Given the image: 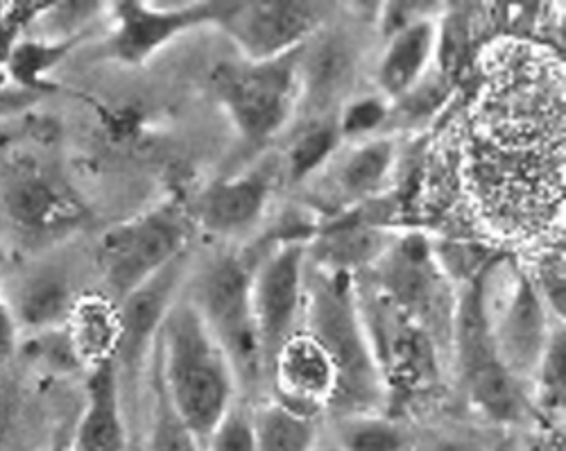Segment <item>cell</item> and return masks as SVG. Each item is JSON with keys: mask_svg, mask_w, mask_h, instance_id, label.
<instances>
[{"mask_svg": "<svg viewBox=\"0 0 566 451\" xmlns=\"http://www.w3.org/2000/svg\"><path fill=\"white\" fill-rule=\"evenodd\" d=\"M252 273L254 265L245 254H218L196 275L191 293L186 297L224 349L239 379L241 397L248 401L268 386L254 323Z\"/></svg>", "mask_w": 566, "mask_h": 451, "instance_id": "277c9868", "label": "cell"}, {"mask_svg": "<svg viewBox=\"0 0 566 451\" xmlns=\"http://www.w3.org/2000/svg\"><path fill=\"white\" fill-rule=\"evenodd\" d=\"M19 416H21L19 390L8 381H0V449H6L8 442L14 440Z\"/></svg>", "mask_w": 566, "mask_h": 451, "instance_id": "f546056e", "label": "cell"}, {"mask_svg": "<svg viewBox=\"0 0 566 451\" xmlns=\"http://www.w3.org/2000/svg\"><path fill=\"white\" fill-rule=\"evenodd\" d=\"M533 286L542 295L548 311L557 321H564V252L559 248L542 252V256L535 261L533 270H526Z\"/></svg>", "mask_w": 566, "mask_h": 451, "instance_id": "83f0119b", "label": "cell"}, {"mask_svg": "<svg viewBox=\"0 0 566 451\" xmlns=\"http://www.w3.org/2000/svg\"><path fill=\"white\" fill-rule=\"evenodd\" d=\"M334 116L343 144L354 146L381 137V129L390 125L392 103L379 92L363 94L345 101Z\"/></svg>", "mask_w": 566, "mask_h": 451, "instance_id": "d4e9b609", "label": "cell"}, {"mask_svg": "<svg viewBox=\"0 0 566 451\" xmlns=\"http://www.w3.org/2000/svg\"><path fill=\"white\" fill-rule=\"evenodd\" d=\"M332 6L308 0H270V3H227L220 30L243 60L263 62L304 49L322 32Z\"/></svg>", "mask_w": 566, "mask_h": 451, "instance_id": "8fae6325", "label": "cell"}, {"mask_svg": "<svg viewBox=\"0 0 566 451\" xmlns=\"http://www.w3.org/2000/svg\"><path fill=\"white\" fill-rule=\"evenodd\" d=\"M196 232L191 207L168 198L103 234L96 263L114 304L184 259Z\"/></svg>", "mask_w": 566, "mask_h": 451, "instance_id": "8992f818", "label": "cell"}, {"mask_svg": "<svg viewBox=\"0 0 566 451\" xmlns=\"http://www.w3.org/2000/svg\"><path fill=\"white\" fill-rule=\"evenodd\" d=\"M471 275L455 295L451 349L462 392L481 418L496 427L537 422L531 388L505 364L494 345L488 311V273Z\"/></svg>", "mask_w": 566, "mask_h": 451, "instance_id": "3957f363", "label": "cell"}, {"mask_svg": "<svg viewBox=\"0 0 566 451\" xmlns=\"http://www.w3.org/2000/svg\"><path fill=\"white\" fill-rule=\"evenodd\" d=\"M227 0L202 3H114L112 32L105 41V57L123 66H144L170 43L198 28H218Z\"/></svg>", "mask_w": 566, "mask_h": 451, "instance_id": "30bf717a", "label": "cell"}, {"mask_svg": "<svg viewBox=\"0 0 566 451\" xmlns=\"http://www.w3.org/2000/svg\"><path fill=\"white\" fill-rule=\"evenodd\" d=\"M338 164L326 166L324 209L328 216L345 213L369 200H376L392 175L397 161V146L388 137H376L349 146Z\"/></svg>", "mask_w": 566, "mask_h": 451, "instance_id": "e0dca14e", "label": "cell"}, {"mask_svg": "<svg viewBox=\"0 0 566 451\" xmlns=\"http://www.w3.org/2000/svg\"><path fill=\"white\" fill-rule=\"evenodd\" d=\"M302 325L317 336L340 370L343 392L334 418L388 411V392L369 347L356 275L308 261Z\"/></svg>", "mask_w": 566, "mask_h": 451, "instance_id": "7a4b0ae2", "label": "cell"}, {"mask_svg": "<svg viewBox=\"0 0 566 451\" xmlns=\"http://www.w3.org/2000/svg\"><path fill=\"white\" fill-rule=\"evenodd\" d=\"M438 10L440 6L429 3H388L379 8V28L388 39L421 19L438 17Z\"/></svg>", "mask_w": 566, "mask_h": 451, "instance_id": "f1b7e54d", "label": "cell"}, {"mask_svg": "<svg viewBox=\"0 0 566 451\" xmlns=\"http://www.w3.org/2000/svg\"><path fill=\"white\" fill-rule=\"evenodd\" d=\"M153 370L175 413L202 447L241 397L224 349L186 297L175 300L166 315L153 354Z\"/></svg>", "mask_w": 566, "mask_h": 451, "instance_id": "6da1fadb", "label": "cell"}, {"mask_svg": "<svg viewBox=\"0 0 566 451\" xmlns=\"http://www.w3.org/2000/svg\"><path fill=\"white\" fill-rule=\"evenodd\" d=\"M69 336L84 366H96L116 356L120 336V311L109 297L91 295L77 300L69 315Z\"/></svg>", "mask_w": 566, "mask_h": 451, "instance_id": "ffe728a7", "label": "cell"}, {"mask_svg": "<svg viewBox=\"0 0 566 451\" xmlns=\"http://www.w3.org/2000/svg\"><path fill=\"white\" fill-rule=\"evenodd\" d=\"M71 447L73 451H127L129 416L116 358L88 368L84 406L71 433Z\"/></svg>", "mask_w": 566, "mask_h": 451, "instance_id": "2e32d148", "label": "cell"}, {"mask_svg": "<svg viewBox=\"0 0 566 451\" xmlns=\"http://www.w3.org/2000/svg\"><path fill=\"white\" fill-rule=\"evenodd\" d=\"M371 284L392 300L433 338L451 343L455 295L449 293L438 252L419 234L392 239L371 268Z\"/></svg>", "mask_w": 566, "mask_h": 451, "instance_id": "ba28073f", "label": "cell"}, {"mask_svg": "<svg viewBox=\"0 0 566 451\" xmlns=\"http://www.w3.org/2000/svg\"><path fill=\"white\" fill-rule=\"evenodd\" d=\"M551 315L526 270L514 268L503 306L499 313L490 311V325L503 364L528 386L548 338L559 323L553 325Z\"/></svg>", "mask_w": 566, "mask_h": 451, "instance_id": "9a60e30c", "label": "cell"}, {"mask_svg": "<svg viewBox=\"0 0 566 451\" xmlns=\"http://www.w3.org/2000/svg\"><path fill=\"white\" fill-rule=\"evenodd\" d=\"M358 297L369 347L388 392V409L397 399L410 401L436 388L440 381V343L433 334L371 282L358 284Z\"/></svg>", "mask_w": 566, "mask_h": 451, "instance_id": "52a82bcc", "label": "cell"}, {"mask_svg": "<svg viewBox=\"0 0 566 451\" xmlns=\"http://www.w3.org/2000/svg\"><path fill=\"white\" fill-rule=\"evenodd\" d=\"M150 390H153L150 433H148L150 451H205L202 442L186 429V424L175 413L155 370L150 373Z\"/></svg>", "mask_w": 566, "mask_h": 451, "instance_id": "484cf974", "label": "cell"}, {"mask_svg": "<svg viewBox=\"0 0 566 451\" xmlns=\"http://www.w3.org/2000/svg\"><path fill=\"white\" fill-rule=\"evenodd\" d=\"M440 57V17L421 19L401 32L386 39L379 66H376V88L390 103L403 98L408 92L433 73Z\"/></svg>", "mask_w": 566, "mask_h": 451, "instance_id": "ac0fdd59", "label": "cell"}, {"mask_svg": "<svg viewBox=\"0 0 566 451\" xmlns=\"http://www.w3.org/2000/svg\"><path fill=\"white\" fill-rule=\"evenodd\" d=\"M69 275L60 268H43L30 275L17 293V304L10 306L17 325L23 323L34 334L66 325L75 306Z\"/></svg>", "mask_w": 566, "mask_h": 451, "instance_id": "d6986e66", "label": "cell"}, {"mask_svg": "<svg viewBox=\"0 0 566 451\" xmlns=\"http://www.w3.org/2000/svg\"><path fill=\"white\" fill-rule=\"evenodd\" d=\"M537 429L528 438L526 451H564V424L535 422Z\"/></svg>", "mask_w": 566, "mask_h": 451, "instance_id": "1f68e13d", "label": "cell"}, {"mask_svg": "<svg viewBox=\"0 0 566 451\" xmlns=\"http://www.w3.org/2000/svg\"><path fill=\"white\" fill-rule=\"evenodd\" d=\"M328 438L338 451H417L419 447L415 431L388 411L334 418Z\"/></svg>", "mask_w": 566, "mask_h": 451, "instance_id": "44dd1931", "label": "cell"}, {"mask_svg": "<svg viewBox=\"0 0 566 451\" xmlns=\"http://www.w3.org/2000/svg\"><path fill=\"white\" fill-rule=\"evenodd\" d=\"M205 451H259L254 431V403L239 397L211 431Z\"/></svg>", "mask_w": 566, "mask_h": 451, "instance_id": "4316f807", "label": "cell"}, {"mask_svg": "<svg viewBox=\"0 0 566 451\" xmlns=\"http://www.w3.org/2000/svg\"><path fill=\"white\" fill-rule=\"evenodd\" d=\"M315 451H338V447L332 442V438H326V440H319Z\"/></svg>", "mask_w": 566, "mask_h": 451, "instance_id": "836d02e7", "label": "cell"}, {"mask_svg": "<svg viewBox=\"0 0 566 451\" xmlns=\"http://www.w3.org/2000/svg\"><path fill=\"white\" fill-rule=\"evenodd\" d=\"M45 451H73V447H71V433H62L60 438H55V440L51 442V447L45 449Z\"/></svg>", "mask_w": 566, "mask_h": 451, "instance_id": "d6a6232c", "label": "cell"}, {"mask_svg": "<svg viewBox=\"0 0 566 451\" xmlns=\"http://www.w3.org/2000/svg\"><path fill=\"white\" fill-rule=\"evenodd\" d=\"M272 397L308 418H334L340 403V370L304 325L274 354L268 368Z\"/></svg>", "mask_w": 566, "mask_h": 451, "instance_id": "7c38bea8", "label": "cell"}, {"mask_svg": "<svg viewBox=\"0 0 566 451\" xmlns=\"http://www.w3.org/2000/svg\"><path fill=\"white\" fill-rule=\"evenodd\" d=\"M306 277L308 241L281 243L254 261L252 306L263 352L265 379L279 347L302 327Z\"/></svg>", "mask_w": 566, "mask_h": 451, "instance_id": "9c48e42d", "label": "cell"}, {"mask_svg": "<svg viewBox=\"0 0 566 451\" xmlns=\"http://www.w3.org/2000/svg\"><path fill=\"white\" fill-rule=\"evenodd\" d=\"M531 399L537 422L564 424L566 406V334L557 323L531 377Z\"/></svg>", "mask_w": 566, "mask_h": 451, "instance_id": "cb8c5ba5", "label": "cell"}, {"mask_svg": "<svg viewBox=\"0 0 566 451\" xmlns=\"http://www.w3.org/2000/svg\"><path fill=\"white\" fill-rule=\"evenodd\" d=\"M343 148L345 144L334 114L311 120V125L297 134L281 159L283 182L293 187L306 185L308 179H315L319 172H324Z\"/></svg>", "mask_w": 566, "mask_h": 451, "instance_id": "7402d4cb", "label": "cell"}, {"mask_svg": "<svg viewBox=\"0 0 566 451\" xmlns=\"http://www.w3.org/2000/svg\"><path fill=\"white\" fill-rule=\"evenodd\" d=\"M417 451H419V447H417ZM421 451H492V447L485 440H481L479 436L438 433L421 447Z\"/></svg>", "mask_w": 566, "mask_h": 451, "instance_id": "4dcf8cb0", "label": "cell"}, {"mask_svg": "<svg viewBox=\"0 0 566 451\" xmlns=\"http://www.w3.org/2000/svg\"><path fill=\"white\" fill-rule=\"evenodd\" d=\"M254 431L259 451H315L319 420L297 413L276 399H265L254 406Z\"/></svg>", "mask_w": 566, "mask_h": 451, "instance_id": "603a6c76", "label": "cell"}, {"mask_svg": "<svg viewBox=\"0 0 566 451\" xmlns=\"http://www.w3.org/2000/svg\"><path fill=\"white\" fill-rule=\"evenodd\" d=\"M302 51L263 62L239 57L211 71L216 103L245 146L263 148L293 120L302 105Z\"/></svg>", "mask_w": 566, "mask_h": 451, "instance_id": "5b68a950", "label": "cell"}, {"mask_svg": "<svg viewBox=\"0 0 566 451\" xmlns=\"http://www.w3.org/2000/svg\"><path fill=\"white\" fill-rule=\"evenodd\" d=\"M184 270L186 256L168 265L164 273H159L155 280L140 286L118 304L120 336L114 358L127 406L136 399L138 379L144 377L146 366L153 364L148 358L155 354L161 325L177 300V289L184 277Z\"/></svg>", "mask_w": 566, "mask_h": 451, "instance_id": "5bb4252c", "label": "cell"}, {"mask_svg": "<svg viewBox=\"0 0 566 451\" xmlns=\"http://www.w3.org/2000/svg\"><path fill=\"white\" fill-rule=\"evenodd\" d=\"M281 182V159H263L241 172L213 179L191 207L196 230L216 239L252 234L265 218Z\"/></svg>", "mask_w": 566, "mask_h": 451, "instance_id": "4fadbf2b", "label": "cell"}]
</instances>
